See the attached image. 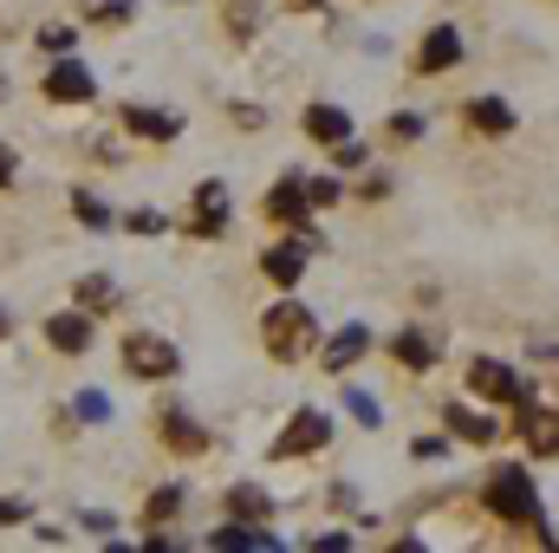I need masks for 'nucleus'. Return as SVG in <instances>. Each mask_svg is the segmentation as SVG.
<instances>
[{"label":"nucleus","mask_w":559,"mask_h":553,"mask_svg":"<svg viewBox=\"0 0 559 553\" xmlns=\"http://www.w3.org/2000/svg\"><path fill=\"white\" fill-rule=\"evenodd\" d=\"M481 502H488L495 521H514V528H534V521H540V489H534V475H527L521 462H501V469L488 475Z\"/></svg>","instance_id":"obj_1"},{"label":"nucleus","mask_w":559,"mask_h":553,"mask_svg":"<svg viewBox=\"0 0 559 553\" xmlns=\"http://www.w3.org/2000/svg\"><path fill=\"white\" fill-rule=\"evenodd\" d=\"M261 332H267V352H274L280 365H293L306 345H312V313L299 306V299H280V306H267V319H261Z\"/></svg>","instance_id":"obj_2"},{"label":"nucleus","mask_w":559,"mask_h":553,"mask_svg":"<svg viewBox=\"0 0 559 553\" xmlns=\"http://www.w3.org/2000/svg\"><path fill=\"white\" fill-rule=\"evenodd\" d=\"M124 372L131 378H176L182 372V352L169 339H156V332H131L124 339Z\"/></svg>","instance_id":"obj_3"},{"label":"nucleus","mask_w":559,"mask_h":553,"mask_svg":"<svg viewBox=\"0 0 559 553\" xmlns=\"http://www.w3.org/2000/svg\"><path fill=\"white\" fill-rule=\"evenodd\" d=\"M325 436H332V416L325 411H299L286 430H280L274 456H312V449H325Z\"/></svg>","instance_id":"obj_4"},{"label":"nucleus","mask_w":559,"mask_h":553,"mask_svg":"<svg viewBox=\"0 0 559 553\" xmlns=\"http://www.w3.org/2000/svg\"><path fill=\"white\" fill-rule=\"evenodd\" d=\"M46 98L52 105H92V66L85 59H59L46 72Z\"/></svg>","instance_id":"obj_5"},{"label":"nucleus","mask_w":559,"mask_h":553,"mask_svg":"<svg viewBox=\"0 0 559 553\" xmlns=\"http://www.w3.org/2000/svg\"><path fill=\"white\" fill-rule=\"evenodd\" d=\"M468 385H475L488 404H521V378H514V365H501V358H475V365H468Z\"/></svg>","instance_id":"obj_6"},{"label":"nucleus","mask_w":559,"mask_h":553,"mask_svg":"<svg viewBox=\"0 0 559 553\" xmlns=\"http://www.w3.org/2000/svg\"><path fill=\"white\" fill-rule=\"evenodd\" d=\"M521 430H527V443L540 449V456H559V411H540L527 391H521V416H514Z\"/></svg>","instance_id":"obj_7"},{"label":"nucleus","mask_w":559,"mask_h":553,"mask_svg":"<svg viewBox=\"0 0 559 553\" xmlns=\"http://www.w3.org/2000/svg\"><path fill=\"white\" fill-rule=\"evenodd\" d=\"M46 339H52V352L79 358V352L92 345V319H85V313H52V319H46Z\"/></svg>","instance_id":"obj_8"},{"label":"nucleus","mask_w":559,"mask_h":553,"mask_svg":"<svg viewBox=\"0 0 559 553\" xmlns=\"http://www.w3.org/2000/svg\"><path fill=\"white\" fill-rule=\"evenodd\" d=\"M267 215H274V222H293V228L312 215V196H306V183H299V176H280V183H274V196H267Z\"/></svg>","instance_id":"obj_9"},{"label":"nucleus","mask_w":559,"mask_h":553,"mask_svg":"<svg viewBox=\"0 0 559 553\" xmlns=\"http://www.w3.org/2000/svg\"><path fill=\"white\" fill-rule=\"evenodd\" d=\"M455 59H462V33H455V26H436L417 52V72H449Z\"/></svg>","instance_id":"obj_10"},{"label":"nucleus","mask_w":559,"mask_h":553,"mask_svg":"<svg viewBox=\"0 0 559 553\" xmlns=\"http://www.w3.org/2000/svg\"><path fill=\"white\" fill-rule=\"evenodd\" d=\"M306 138L345 143L352 138V111H345V105H306Z\"/></svg>","instance_id":"obj_11"},{"label":"nucleus","mask_w":559,"mask_h":553,"mask_svg":"<svg viewBox=\"0 0 559 553\" xmlns=\"http://www.w3.org/2000/svg\"><path fill=\"white\" fill-rule=\"evenodd\" d=\"M468 125L481 131V138H501V131H514V111H508V98H468Z\"/></svg>","instance_id":"obj_12"},{"label":"nucleus","mask_w":559,"mask_h":553,"mask_svg":"<svg viewBox=\"0 0 559 553\" xmlns=\"http://www.w3.org/2000/svg\"><path fill=\"white\" fill-rule=\"evenodd\" d=\"M391 358H397L404 372H429V365H436V345L423 339L417 326H404V332H391Z\"/></svg>","instance_id":"obj_13"},{"label":"nucleus","mask_w":559,"mask_h":553,"mask_svg":"<svg viewBox=\"0 0 559 553\" xmlns=\"http://www.w3.org/2000/svg\"><path fill=\"white\" fill-rule=\"evenodd\" d=\"M442 423H449L462 443H495V436H501V423H495V416L468 411V404H449V411H442Z\"/></svg>","instance_id":"obj_14"},{"label":"nucleus","mask_w":559,"mask_h":553,"mask_svg":"<svg viewBox=\"0 0 559 553\" xmlns=\"http://www.w3.org/2000/svg\"><path fill=\"white\" fill-rule=\"evenodd\" d=\"M124 125H131L138 138H150V143H169L176 131H182V118H176V111H150V105H131V111H124Z\"/></svg>","instance_id":"obj_15"},{"label":"nucleus","mask_w":559,"mask_h":553,"mask_svg":"<svg viewBox=\"0 0 559 553\" xmlns=\"http://www.w3.org/2000/svg\"><path fill=\"white\" fill-rule=\"evenodd\" d=\"M156 416H163V436H169V449H176V456H195V449H202V430L189 423L182 404H163Z\"/></svg>","instance_id":"obj_16"},{"label":"nucleus","mask_w":559,"mask_h":553,"mask_svg":"<svg viewBox=\"0 0 559 553\" xmlns=\"http://www.w3.org/2000/svg\"><path fill=\"white\" fill-rule=\"evenodd\" d=\"M365 345H371V332H365V326H345V332L325 345V372H338V378H345V365H358V358H365Z\"/></svg>","instance_id":"obj_17"},{"label":"nucleus","mask_w":559,"mask_h":553,"mask_svg":"<svg viewBox=\"0 0 559 553\" xmlns=\"http://www.w3.org/2000/svg\"><path fill=\"white\" fill-rule=\"evenodd\" d=\"M228 515H235V521H267V515H274V495L254 489V482H235V489H228Z\"/></svg>","instance_id":"obj_18"},{"label":"nucleus","mask_w":559,"mask_h":553,"mask_svg":"<svg viewBox=\"0 0 559 553\" xmlns=\"http://www.w3.org/2000/svg\"><path fill=\"white\" fill-rule=\"evenodd\" d=\"M195 209H202L195 228H202V235H222V222H228V189H222V183H202V189H195Z\"/></svg>","instance_id":"obj_19"},{"label":"nucleus","mask_w":559,"mask_h":553,"mask_svg":"<svg viewBox=\"0 0 559 553\" xmlns=\"http://www.w3.org/2000/svg\"><path fill=\"white\" fill-rule=\"evenodd\" d=\"M299 274H306V248H299V242H280V248H267V280L293 286Z\"/></svg>","instance_id":"obj_20"},{"label":"nucleus","mask_w":559,"mask_h":553,"mask_svg":"<svg viewBox=\"0 0 559 553\" xmlns=\"http://www.w3.org/2000/svg\"><path fill=\"white\" fill-rule=\"evenodd\" d=\"M111 299H118V286H111V280H105V274L79 280V306H111Z\"/></svg>","instance_id":"obj_21"},{"label":"nucleus","mask_w":559,"mask_h":553,"mask_svg":"<svg viewBox=\"0 0 559 553\" xmlns=\"http://www.w3.org/2000/svg\"><path fill=\"white\" fill-rule=\"evenodd\" d=\"M176 508H182V489H156V495H150V508H143V521H169Z\"/></svg>","instance_id":"obj_22"},{"label":"nucleus","mask_w":559,"mask_h":553,"mask_svg":"<svg viewBox=\"0 0 559 553\" xmlns=\"http://www.w3.org/2000/svg\"><path fill=\"white\" fill-rule=\"evenodd\" d=\"M72 209H79V222H92V228H105V222H111V215H105V202H98V196H85V189L72 196Z\"/></svg>","instance_id":"obj_23"},{"label":"nucleus","mask_w":559,"mask_h":553,"mask_svg":"<svg viewBox=\"0 0 559 553\" xmlns=\"http://www.w3.org/2000/svg\"><path fill=\"white\" fill-rule=\"evenodd\" d=\"M345 404H352V416H358L365 430H378V423H384V416H378V404H371L365 391H345Z\"/></svg>","instance_id":"obj_24"},{"label":"nucleus","mask_w":559,"mask_h":553,"mask_svg":"<svg viewBox=\"0 0 559 553\" xmlns=\"http://www.w3.org/2000/svg\"><path fill=\"white\" fill-rule=\"evenodd\" d=\"M79 416H85V423H105V416H111V398H105V391H85V398H79Z\"/></svg>","instance_id":"obj_25"},{"label":"nucleus","mask_w":559,"mask_h":553,"mask_svg":"<svg viewBox=\"0 0 559 553\" xmlns=\"http://www.w3.org/2000/svg\"><path fill=\"white\" fill-rule=\"evenodd\" d=\"M306 196H312V209H332V202H338V183L319 176V183H306Z\"/></svg>","instance_id":"obj_26"},{"label":"nucleus","mask_w":559,"mask_h":553,"mask_svg":"<svg viewBox=\"0 0 559 553\" xmlns=\"http://www.w3.org/2000/svg\"><path fill=\"white\" fill-rule=\"evenodd\" d=\"M26 521V502L20 495H0V528H20Z\"/></svg>","instance_id":"obj_27"},{"label":"nucleus","mask_w":559,"mask_h":553,"mask_svg":"<svg viewBox=\"0 0 559 553\" xmlns=\"http://www.w3.org/2000/svg\"><path fill=\"white\" fill-rule=\"evenodd\" d=\"M391 138H423V118H411V111H404V118H391Z\"/></svg>","instance_id":"obj_28"},{"label":"nucleus","mask_w":559,"mask_h":553,"mask_svg":"<svg viewBox=\"0 0 559 553\" xmlns=\"http://www.w3.org/2000/svg\"><path fill=\"white\" fill-rule=\"evenodd\" d=\"M39 46H52V52H66V46H72V33H66V26H46V33H39Z\"/></svg>","instance_id":"obj_29"},{"label":"nucleus","mask_w":559,"mask_h":553,"mask_svg":"<svg viewBox=\"0 0 559 553\" xmlns=\"http://www.w3.org/2000/svg\"><path fill=\"white\" fill-rule=\"evenodd\" d=\"M7 183H13V150L0 143V189H7Z\"/></svg>","instance_id":"obj_30"},{"label":"nucleus","mask_w":559,"mask_h":553,"mask_svg":"<svg viewBox=\"0 0 559 553\" xmlns=\"http://www.w3.org/2000/svg\"><path fill=\"white\" fill-rule=\"evenodd\" d=\"M0 339H7V313H0Z\"/></svg>","instance_id":"obj_31"},{"label":"nucleus","mask_w":559,"mask_h":553,"mask_svg":"<svg viewBox=\"0 0 559 553\" xmlns=\"http://www.w3.org/2000/svg\"><path fill=\"white\" fill-rule=\"evenodd\" d=\"M293 7H319V0H293Z\"/></svg>","instance_id":"obj_32"}]
</instances>
